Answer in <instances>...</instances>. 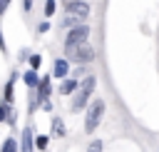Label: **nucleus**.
Wrapping results in <instances>:
<instances>
[{
  "label": "nucleus",
  "mask_w": 159,
  "mask_h": 152,
  "mask_svg": "<svg viewBox=\"0 0 159 152\" xmlns=\"http://www.w3.org/2000/svg\"><path fill=\"white\" fill-rule=\"evenodd\" d=\"M50 92H52V77L45 75V77H40V85H37V102L42 105L50 97Z\"/></svg>",
  "instance_id": "nucleus-8"
},
{
  "label": "nucleus",
  "mask_w": 159,
  "mask_h": 152,
  "mask_svg": "<svg viewBox=\"0 0 159 152\" xmlns=\"http://www.w3.org/2000/svg\"><path fill=\"white\" fill-rule=\"evenodd\" d=\"M102 117H104V100H94L92 105H87V112H84V132L92 135L99 127Z\"/></svg>",
  "instance_id": "nucleus-2"
},
{
  "label": "nucleus",
  "mask_w": 159,
  "mask_h": 152,
  "mask_svg": "<svg viewBox=\"0 0 159 152\" xmlns=\"http://www.w3.org/2000/svg\"><path fill=\"white\" fill-rule=\"evenodd\" d=\"M27 60H30V70H37L42 65V55H30Z\"/></svg>",
  "instance_id": "nucleus-17"
},
{
  "label": "nucleus",
  "mask_w": 159,
  "mask_h": 152,
  "mask_svg": "<svg viewBox=\"0 0 159 152\" xmlns=\"http://www.w3.org/2000/svg\"><path fill=\"white\" fill-rule=\"evenodd\" d=\"M94 87H97V77H94V75H84V77L80 80V90H82V92L92 95V92H94Z\"/></svg>",
  "instance_id": "nucleus-12"
},
{
  "label": "nucleus",
  "mask_w": 159,
  "mask_h": 152,
  "mask_svg": "<svg viewBox=\"0 0 159 152\" xmlns=\"http://www.w3.org/2000/svg\"><path fill=\"white\" fill-rule=\"evenodd\" d=\"M89 32H92V27H89L87 22H80V25H75V27H70V32H67V37H65V42H67V45H77V42H87V37H89Z\"/></svg>",
  "instance_id": "nucleus-4"
},
{
  "label": "nucleus",
  "mask_w": 159,
  "mask_h": 152,
  "mask_svg": "<svg viewBox=\"0 0 159 152\" xmlns=\"http://www.w3.org/2000/svg\"><path fill=\"white\" fill-rule=\"evenodd\" d=\"M52 77H57V80L70 77V60H67V57H57V60H55V65H52Z\"/></svg>",
  "instance_id": "nucleus-7"
},
{
  "label": "nucleus",
  "mask_w": 159,
  "mask_h": 152,
  "mask_svg": "<svg viewBox=\"0 0 159 152\" xmlns=\"http://www.w3.org/2000/svg\"><path fill=\"white\" fill-rule=\"evenodd\" d=\"M50 135H35V150H47Z\"/></svg>",
  "instance_id": "nucleus-15"
},
{
  "label": "nucleus",
  "mask_w": 159,
  "mask_h": 152,
  "mask_svg": "<svg viewBox=\"0 0 159 152\" xmlns=\"http://www.w3.org/2000/svg\"><path fill=\"white\" fill-rule=\"evenodd\" d=\"M30 7H32V0H22V10H25V12H27V10H30Z\"/></svg>",
  "instance_id": "nucleus-24"
},
{
  "label": "nucleus",
  "mask_w": 159,
  "mask_h": 152,
  "mask_svg": "<svg viewBox=\"0 0 159 152\" xmlns=\"http://www.w3.org/2000/svg\"><path fill=\"white\" fill-rule=\"evenodd\" d=\"M10 2H12V0H0V15H5V10H7Z\"/></svg>",
  "instance_id": "nucleus-22"
},
{
  "label": "nucleus",
  "mask_w": 159,
  "mask_h": 152,
  "mask_svg": "<svg viewBox=\"0 0 159 152\" xmlns=\"http://www.w3.org/2000/svg\"><path fill=\"white\" fill-rule=\"evenodd\" d=\"M0 52H7V47H5V40H2V30H0Z\"/></svg>",
  "instance_id": "nucleus-25"
},
{
  "label": "nucleus",
  "mask_w": 159,
  "mask_h": 152,
  "mask_svg": "<svg viewBox=\"0 0 159 152\" xmlns=\"http://www.w3.org/2000/svg\"><path fill=\"white\" fill-rule=\"evenodd\" d=\"M102 147H104V145H102V140H92V142H89V147H87V152H102Z\"/></svg>",
  "instance_id": "nucleus-18"
},
{
  "label": "nucleus",
  "mask_w": 159,
  "mask_h": 152,
  "mask_svg": "<svg viewBox=\"0 0 159 152\" xmlns=\"http://www.w3.org/2000/svg\"><path fill=\"white\" fill-rule=\"evenodd\" d=\"M7 110H10V105H5V102H2V105H0V125H2V122H7Z\"/></svg>",
  "instance_id": "nucleus-19"
},
{
  "label": "nucleus",
  "mask_w": 159,
  "mask_h": 152,
  "mask_svg": "<svg viewBox=\"0 0 159 152\" xmlns=\"http://www.w3.org/2000/svg\"><path fill=\"white\" fill-rule=\"evenodd\" d=\"M60 95L62 97H72L77 90H80V80L77 77H65V80H60Z\"/></svg>",
  "instance_id": "nucleus-6"
},
{
  "label": "nucleus",
  "mask_w": 159,
  "mask_h": 152,
  "mask_svg": "<svg viewBox=\"0 0 159 152\" xmlns=\"http://www.w3.org/2000/svg\"><path fill=\"white\" fill-rule=\"evenodd\" d=\"M20 152H35V132L30 125L22 127V132H20Z\"/></svg>",
  "instance_id": "nucleus-5"
},
{
  "label": "nucleus",
  "mask_w": 159,
  "mask_h": 152,
  "mask_svg": "<svg viewBox=\"0 0 159 152\" xmlns=\"http://www.w3.org/2000/svg\"><path fill=\"white\" fill-rule=\"evenodd\" d=\"M52 137H65V122L60 117H52Z\"/></svg>",
  "instance_id": "nucleus-14"
},
{
  "label": "nucleus",
  "mask_w": 159,
  "mask_h": 152,
  "mask_svg": "<svg viewBox=\"0 0 159 152\" xmlns=\"http://www.w3.org/2000/svg\"><path fill=\"white\" fill-rule=\"evenodd\" d=\"M65 10H67V15H75L80 22H84L89 17V2H84V0H65Z\"/></svg>",
  "instance_id": "nucleus-3"
},
{
  "label": "nucleus",
  "mask_w": 159,
  "mask_h": 152,
  "mask_svg": "<svg viewBox=\"0 0 159 152\" xmlns=\"http://www.w3.org/2000/svg\"><path fill=\"white\" fill-rule=\"evenodd\" d=\"M55 10H57V2H55V0H45V7H42L45 17H52V15H55Z\"/></svg>",
  "instance_id": "nucleus-16"
},
{
  "label": "nucleus",
  "mask_w": 159,
  "mask_h": 152,
  "mask_svg": "<svg viewBox=\"0 0 159 152\" xmlns=\"http://www.w3.org/2000/svg\"><path fill=\"white\" fill-rule=\"evenodd\" d=\"M87 105H89V95H87V92H82V90H77V92L72 95L70 110H72V112H82V110H84Z\"/></svg>",
  "instance_id": "nucleus-9"
},
{
  "label": "nucleus",
  "mask_w": 159,
  "mask_h": 152,
  "mask_svg": "<svg viewBox=\"0 0 159 152\" xmlns=\"http://www.w3.org/2000/svg\"><path fill=\"white\" fill-rule=\"evenodd\" d=\"M40 107H42V110H45V112H52V102H50V100H45V102H42V105H40Z\"/></svg>",
  "instance_id": "nucleus-23"
},
{
  "label": "nucleus",
  "mask_w": 159,
  "mask_h": 152,
  "mask_svg": "<svg viewBox=\"0 0 159 152\" xmlns=\"http://www.w3.org/2000/svg\"><path fill=\"white\" fill-rule=\"evenodd\" d=\"M17 77H20L17 72H10V80L5 82V90H2V102L5 105H12V100H15V80Z\"/></svg>",
  "instance_id": "nucleus-10"
},
{
  "label": "nucleus",
  "mask_w": 159,
  "mask_h": 152,
  "mask_svg": "<svg viewBox=\"0 0 159 152\" xmlns=\"http://www.w3.org/2000/svg\"><path fill=\"white\" fill-rule=\"evenodd\" d=\"M0 152H20V140L17 137H7L0 145Z\"/></svg>",
  "instance_id": "nucleus-13"
},
{
  "label": "nucleus",
  "mask_w": 159,
  "mask_h": 152,
  "mask_svg": "<svg viewBox=\"0 0 159 152\" xmlns=\"http://www.w3.org/2000/svg\"><path fill=\"white\" fill-rule=\"evenodd\" d=\"M47 30H50V20H45V22L37 25V32H47Z\"/></svg>",
  "instance_id": "nucleus-21"
},
{
  "label": "nucleus",
  "mask_w": 159,
  "mask_h": 152,
  "mask_svg": "<svg viewBox=\"0 0 159 152\" xmlns=\"http://www.w3.org/2000/svg\"><path fill=\"white\" fill-rule=\"evenodd\" d=\"M65 57L75 65H87L94 60V47L89 42H77V45H67L65 42Z\"/></svg>",
  "instance_id": "nucleus-1"
},
{
  "label": "nucleus",
  "mask_w": 159,
  "mask_h": 152,
  "mask_svg": "<svg viewBox=\"0 0 159 152\" xmlns=\"http://www.w3.org/2000/svg\"><path fill=\"white\" fill-rule=\"evenodd\" d=\"M20 80H22L30 90H37V85H40V75H37V70H25V72L20 75Z\"/></svg>",
  "instance_id": "nucleus-11"
},
{
  "label": "nucleus",
  "mask_w": 159,
  "mask_h": 152,
  "mask_svg": "<svg viewBox=\"0 0 159 152\" xmlns=\"http://www.w3.org/2000/svg\"><path fill=\"white\" fill-rule=\"evenodd\" d=\"M15 120H17V112H15V107L10 105V110H7V125H15Z\"/></svg>",
  "instance_id": "nucleus-20"
}]
</instances>
